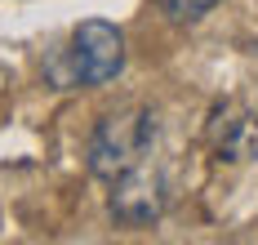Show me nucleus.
<instances>
[{"mask_svg":"<svg viewBox=\"0 0 258 245\" xmlns=\"http://www.w3.org/2000/svg\"><path fill=\"white\" fill-rule=\"evenodd\" d=\"M160 210H165V178L156 169L138 165V169H129L125 178L111 183V214H116V223L147 227V223L160 218Z\"/></svg>","mask_w":258,"mask_h":245,"instance_id":"nucleus-3","label":"nucleus"},{"mask_svg":"<svg viewBox=\"0 0 258 245\" xmlns=\"http://www.w3.org/2000/svg\"><path fill=\"white\" fill-rule=\"evenodd\" d=\"M125 72V36L103 18H89L72 31V49H67V81L72 85H111Z\"/></svg>","mask_w":258,"mask_h":245,"instance_id":"nucleus-2","label":"nucleus"},{"mask_svg":"<svg viewBox=\"0 0 258 245\" xmlns=\"http://www.w3.org/2000/svg\"><path fill=\"white\" fill-rule=\"evenodd\" d=\"M214 5H218V0H165V14H169L174 23H196V18H205Z\"/></svg>","mask_w":258,"mask_h":245,"instance_id":"nucleus-4","label":"nucleus"},{"mask_svg":"<svg viewBox=\"0 0 258 245\" xmlns=\"http://www.w3.org/2000/svg\"><path fill=\"white\" fill-rule=\"evenodd\" d=\"M156 143V116L147 107H120L107 111L89 134V169L94 178L116 183L129 169L147 165V152Z\"/></svg>","mask_w":258,"mask_h":245,"instance_id":"nucleus-1","label":"nucleus"}]
</instances>
